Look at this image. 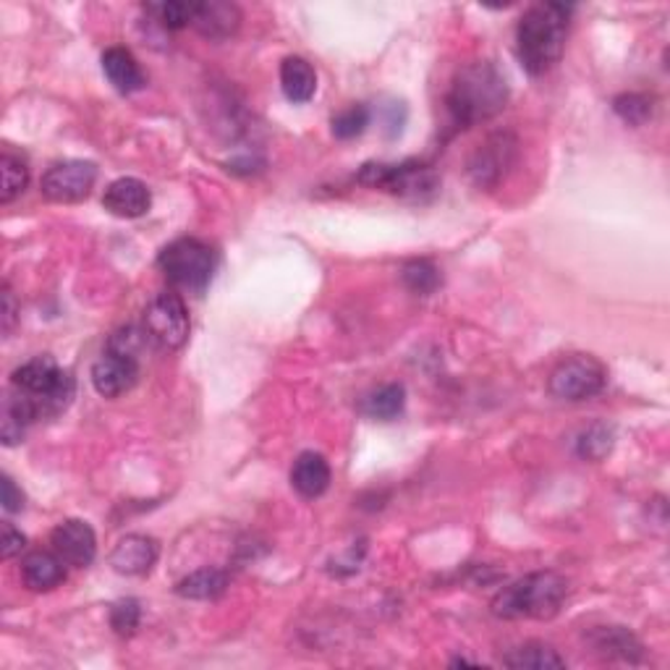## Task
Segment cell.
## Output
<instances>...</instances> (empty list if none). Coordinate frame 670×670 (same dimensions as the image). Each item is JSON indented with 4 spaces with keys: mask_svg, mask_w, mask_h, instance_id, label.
Here are the masks:
<instances>
[{
    "mask_svg": "<svg viewBox=\"0 0 670 670\" xmlns=\"http://www.w3.org/2000/svg\"><path fill=\"white\" fill-rule=\"evenodd\" d=\"M574 5L537 3L519 19L516 50L529 77H542L563 58Z\"/></svg>",
    "mask_w": 670,
    "mask_h": 670,
    "instance_id": "obj_1",
    "label": "cell"
},
{
    "mask_svg": "<svg viewBox=\"0 0 670 670\" xmlns=\"http://www.w3.org/2000/svg\"><path fill=\"white\" fill-rule=\"evenodd\" d=\"M448 113L459 129L487 121L506 108L508 103V84L495 63L474 61L467 63L456 74L450 92L446 97Z\"/></svg>",
    "mask_w": 670,
    "mask_h": 670,
    "instance_id": "obj_2",
    "label": "cell"
},
{
    "mask_svg": "<svg viewBox=\"0 0 670 670\" xmlns=\"http://www.w3.org/2000/svg\"><path fill=\"white\" fill-rule=\"evenodd\" d=\"M568 595V581L555 572H537L503 587L493 600L497 619L548 621L559 615Z\"/></svg>",
    "mask_w": 670,
    "mask_h": 670,
    "instance_id": "obj_3",
    "label": "cell"
},
{
    "mask_svg": "<svg viewBox=\"0 0 670 670\" xmlns=\"http://www.w3.org/2000/svg\"><path fill=\"white\" fill-rule=\"evenodd\" d=\"M165 281L184 294H204L215 275L218 257L210 244L199 238H176L157 257Z\"/></svg>",
    "mask_w": 670,
    "mask_h": 670,
    "instance_id": "obj_4",
    "label": "cell"
},
{
    "mask_svg": "<svg viewBox=\"0 0 670 670\" xmlns=\"http://www.w3.org/2000/svg\"><path fill=\"white\" fill-rule=\"evenodd\" d=\"M360 181L367 184L373 189L390 191V195L414 199V202H424L440 189V176L435 174L430 165L407 161L396 165L385 163H367L362 165Z\"/></svg>",
    "mask_w": 670,
    "mask_h": 670,
    "instance_id": "obj_5",
    "label": "cell"
},
{
    "mask_svg": "<svg viewBox=\"0 0 670 670\" xmlns=\"http://www.w3.org/2000/svg\"><path fill=\"white\" fill-rule=\"evenodd\" d=\"M608 385V369L592 354H572L559 362V367L550 373L548 388L561 401L579 403L589 401Z\"/></svg>",
    "mask_w": 670,
    "mask_h": 670,
    "instance_id": "obj_6",
    "label": "cell"
},
{
    "mask_svg": "<svg viewBox=\"0 0 670 670\" xmlns=\"http://www.w3.org/2000/svg\"><path fill=\"white\" fill-rule=\"evenodd\" d=\"M142 328L148 330L150 341L163 351H176L187 343L191 322H189V309L184 304L181 294L176 291H165L157 294L144 309V322Z\"/></svg>",
    "mask_w": 670,
    "mask_h": 670,
    "instance_id": "obj_7",
    "label": "cell"
},
{
    "mask_svg": "<svg viewBox=\"0 0 670 670\" xmlns=\"http://www.w3.org/2000/svg\"><path fill=\"white\" fill-rule=\"evenodd\" d=\"M97 181V165L90 161H63L45 171L39 189L50 202L74 204L90 197Z\"/></svg>",
    "mask_w": 670,
    "mask_h": 670,
    "instance_id": "obj_8",
    "label": "cell"
},
{
    "mask_svg": "<svg viewBox=\"0 0 670 670\" xmlns=\"http://www.w3.org/2000/svg\"><path fill=\"white\" fill-rule=\"evenodd\" d=\"M516 148H519V142L508 131L484 139L472 155V161H469V176H472L477 187H497L506 178L510 165L516 163V152H519Z\"/></svg>",
    "mask_w": 670,
    "mask_h": 670,
    "instance_id": "obj_9",
    "label": "cell"
},
{
    "mask_svg": "<svg viewBox=\"0 0 670 670\" xmlns=\"http://www.w3.org/2000/svg\"><path fill=\"white\" fill-rule=\"evenodd\" d=\"M50 545L66 561V566L87 568L97 555L95 529L82 519H66L52 529Z\"/></svg>",
    "mask_w": 670,
    "mask_h": 670,
    "instance_id": "obj_10",
    "label": "cell"
},
{
    "mask_svg": "<svg viewBox=\"0 0 670 670\" xmlns=\"http://www.w3.org/2000/svg\"><path fill=\"white\" fill-rule=\"evenodd\" d=\"M139 360L116 351H105L99 360L92 364V385L103 398H118L129 393L139 380Z\"/></svg>",
    "mask_w": 670,
    "mask_h": 670,
    "instance_id": "obj_11",
    "label": "cell"
},
{
    "mask_svg": "<svg viewBox=\"0 0 670 670\" xmlns=\"http://www.w3.org/2000/svg\"><path fill=\"white\" fill-rule=\"evenodd\" d=\"M191 26L212 43H223V39L234 37L242 26V9L236 3H225V0H204L195 3V19Z\"/></svg>",
    "mask_w": 670,
    "mask_h": 670,
    "instance_id": "obj_12",
    "label": "cell"
},
{
    "mask_svg": "<svg viewBox=\"0 0 670 670\" xmlns=\"http://www.w3.org/2000/svg\"><path fill=\"white\" fill-rule=\"evenodd\" d=\"M161 548L157 542L148 534H129L113 548L110 553V566L113 572L124 576H144L152 572V566L157 563Z\"/></svg>",
    "mask_w": 670,
    "mask_h": 670,
    "instance_id": "obj_13",
    "label": "cell"
},
{
    "mask_svg": "<svg viewBox=\"0 0 670 670\" xmlns=\"http://www.w3.org/2000/svg\"><path fill=\"white\" fill-rule=\"evenodd\" d=\"M150 204H152V195L148 184L131 176L116 178V181L108 184V189H105L103 195V208L108 210L110 215L126 218V221H131V218H142L144 212L150 210Z\"/></svg>",
    "mask_w": 670,
    "mask_h": 670,
    "instance_id": "obj_14",
    "label": "cell"
},
{
    "mask_svg": "<svg viewBox=\"0 0 670 670\" xmlns=\"http://www.w3.org/2000/svg\"><path fill=\"white\" fill-rule=\"evenodd\" d=\"M330 480H333V472H330L328 459L322 454H315V450L298 454L294 467H291V484L307 501L320 497L330 487Z\"/></svg>",
    "mask_w": 670,
    "mask_h": 670,
    "instance_id": "obj_15",
    "label": "cell"
},
{
    "mask_svg": "<svg viewBox=\"0 0 670 670\" xmlns=\"http://www.w3.org/2000/svg\"><path fill=\"white\" fill-rule=\"evenodd\" d=\"M22 579L32 592H50L66 581V561L56 550H35L22 561Z\"/></svg>",
    "mask_w": 670,
    "mask_h": 670,
    "instance_id": "obj_16",
    "label": "cell"
},
{
    "mask_svg": "<svg viewBox=\"0 0 670 670\" xmlns=\"http://www.w3.org/2000/svg\"><path fill=\"white\" fill-rule=\"evenodd\" d=\"M103 71L105 77H108V82L121 92V95H134V92L144 90V84H148V77H144L134 52L129 48H121V45L103 52Z\"/></svg>",
    "mask_w": 670,
    "mask_h": 670,
    "instance_id": "obj_17",
    "label": "cell"
},
{
    "mask_svg": "<svg viewBox=\"0 0 670 670\" xmlns=\"http://www.w3.org/2000/svg\"><path fill=\"white\" fill-rule=\"evenodd\" d=\"M281 87L291 103H309L317 92V71L307 58L289 56L281 63Z\"/></svg>",
    "mask_w": 670,
    "mask_h": 670,
    "instance_id": "obj_18",
    "label": "cell"
},
{
    "mask_svg": "<svg viewBox=\"0 0 670 670\" xmlns=\"http://www.w3.org/2000/svg\"><path fill=\"white\" fill-rule=\"evenodd\" d=\"M589 642L597 653L608 655V658H621L636 662L642 658V642L623 626H602L589 634Z\"/></svg>",
    "mask_w": 670,
    "mask_h": 670,
    "instance_id": "obj_19",
    "label": "cell"
},
{
    "mask_svg": "<svg viewBox=\"0 0 670 670\" xmlns=\"http://www.w3.org/2000/svg\"><path fill=\"white\" fill-rule=\"evenodd\" d=\"M407 407V388L401 383H388L362 401V414L377 422H393Z\"/></svg>",
    "mask_w": 670,
    "mask_h": 670,
    "instance_id": "obj_20",
    "label": "cell"
},
{
    "mask_svg": "<svg viewBox=\"0 0 670 670\" xmlns=\"http://www.w3.org/2000/svg\"><path fill=\"white\" fill-rule=\"evenodd\" d=\"M225 587H228V574H225L223 568L208 566L184 576V579L178 581L176 595L187 597V600H215V597L225 592Z\"/></svg>",
    "mask_w": 670,
    "mask_h": 670,
    "instance_id": "obj_21",
    "label": "cell"
},
{
    "mask_svg": "<svg viewBox=\"0 0 670 670\" xmlns=\"http://www.w3.org/2000/svg\"><path fill=\"white\" fill-rule=\"evenodd\" d=\"M508 668L516 670H550V668H566V660L555 653L545 642H527V645L510 649L503 658Z\"/></svg>",
    "mask_w": 670,
    "mask_h": 670,
    "instance_id": "obj_22",
    "label": "cell"
},
{
    "mask_svg": "<svg viewBox=\"0 0 670 670\" xmlns=\"http://www.w3.org/2000/svg\"><path fill=\"white\" fill-rule=\"evenodd\" d=\"M615 435L613 427L606 422L589 424L587 430H581V435L576 437V456L584 461H602L613 450Z\"/></svg>",
    "mask_w": 670,
    "mask_h": 670,
    "instance_id": "obj_23",
    "label": "cell"
},
{
    "mask_svg": "<svg viewBox=\"0 0 670 670\" xmlns=\"http://www.w3.org/2000/svg\"><path fill=\"white\" fill-rule=\"evenodd\" d=\"M401 281L411 294L430 296L440 286V270L430 260H409L401 268Z\"/></svg>",
    "mask_w": 670,
    "mask_h": 670,
    "instance_id": "obj_24",
    "label": "cell"
},
{
    "mask_svg": "<svg viewBox=\"0 0 670 670\" xmlns=\"http://www.w3.org/2000/svg\"><path fill=\"white\" fill-rule=\"evenodd\" d=\"M613 110L628 126H645L655 113V97L645 92H623L613 99Z\"/></svg>",
    "mask_w": 670,
    "mask_h": 670,
    "instance_id": "obj_25",
    "label": "cell"
},
{
    "mask_svg": "<svg viewBox=\"0 0 670 670\" xmlns=\"http://www.w3.org/2000/svg\"><path fill=\"white\" fill-rule=\"evenodd\" d=\"M0 168H3V189H0V202L9 204L19 195H24V189L30 187V168L19 155L3 152L0 157Z\"/></svg>",
    "mask_w": 670,
    "mask_h": 670,
    "instance_id": "obj_26",
    "label": "cell"
},
{
    "mask_svg": "<svg viewBox=\"0 0 670 670\" xmlns=\"http://www.w3.org/2000/svg\"><path fill=\"white\" fill-rule=\"evenodd\" d=\"M369 126V108L367 105H349L346 110L336 113L333 121H330V129H333V137L336 139H356L362 137L364 131H367Z\"/></svg>",
    "mask_w": 670,
    "mask_h": 670,
    "instance_id": "obj_27",
    "label": "cell"
},
{
    "mask_svg": "<svg viewBox=\"0 0 670 670\" xmlns=\"http://www.w3.org/2000/svg\"><path fill=\"white\" fill-rule=\"evenodd\" d=\"M148 13L161 22L165 30L176 32L184 30V26H191V19H195V3H187V0H168V3H152L148 5Z\"/></svg>",
    "mask_w": 670,
    "mask_h": 670,
    "instance_id": "obj_28",
    "label": "cell"
},
{
    "mask_svg": "<svg viewBox=\"0 0 670 670\" xmlns=\"http://www.w3.org/2000/svg\"><path fill=\"white\" fill-rule=\"evenodd\" d=\"M148 343H152L148 330L137 328V325H126V328L116 330V333L110 336L108 351H116V354H126V356H134V360H139V354H142Z\"/></svg>",
    "mask_w": 670,
    "mask_h": 670,
    "instance_id": "obj_29",
    "label": "cell"
},
{
    "mask_svg": "<svg viewBox=\"0 0 670 670\" xmlns=\"http://www.w3.org/2000/svg\"><path fill=\"white\" fill-rule=\"evenodd\" d=\"M139 619H142V608H139V600H134V597L118 600L116 606L110 608V626H113V632L121 636L134 634L139 626Z\"/></svg>",
    "mask_w": 670,
    "mask_h": 670,
    "instance_id": "obj_30",
    "label": "cell"
},
{
    "mask_svg": "<svg viewBox=\"0 0 670 670\" xmlns=\"http://www.w3.org/2000/svg\"><path fill=\"white\" fill-rule=\"evenodd\" d=\"M24 548H26V537L19 532V529L13 527V524L5 521L3 524V542H0V553H3V559L5 561L16 559V555L22 553Z\"/></svg>",
    "mask_w": 670,
    "mask_h": 670,
    "instance_id": "obj_31",
    "label": "cell"
},
{
    "mask_svg": "<svg viewBox=\"0 0 670 670\" xmlns=\"http://www.w3.org/2000/svg\"><path fill=\"white\" fill-rule=\"evenodd\" d=\"M0 490H3V508L9 510V514H19V510L24 508V493L16 487V482H13L9 474H3Z\"/></svg>",
    "mask_w": 670,
    "mask_h": 670,
    "instance_id": "obj_32",
    "label": "cell"
},
{
    "mask_svg": "<svg viewBox=\"0 0 670 670\" xmlns=\"http://www.w3.org/2000/svg\"><path fill=\"white\" fill-rule=\"evenodd\" d=\"M19 322V304L9 283H3V336H11V330Z\"/></svg>",
    "mask_w": 670,
    "mask_h": 670,
    "instance_id": "obj_33",
    "label": "cell"
},
{
    "mask_svg": "<svg viewBox=\"0 0 670 670\" xmlns=\"http://www.w3.org/2000/svg\"><path fill=\"white\" fill-rule=\"evenodd\" d=\"M388 110L390 113L385 116V129H388V137H398L403 124H407V108H403V103H390Z\"/></svg>",
    "mask_w": 670,
    "mask_h": 670,
    "instance_id": "obj_34",
    "label": "cell"
}]
</instances>
